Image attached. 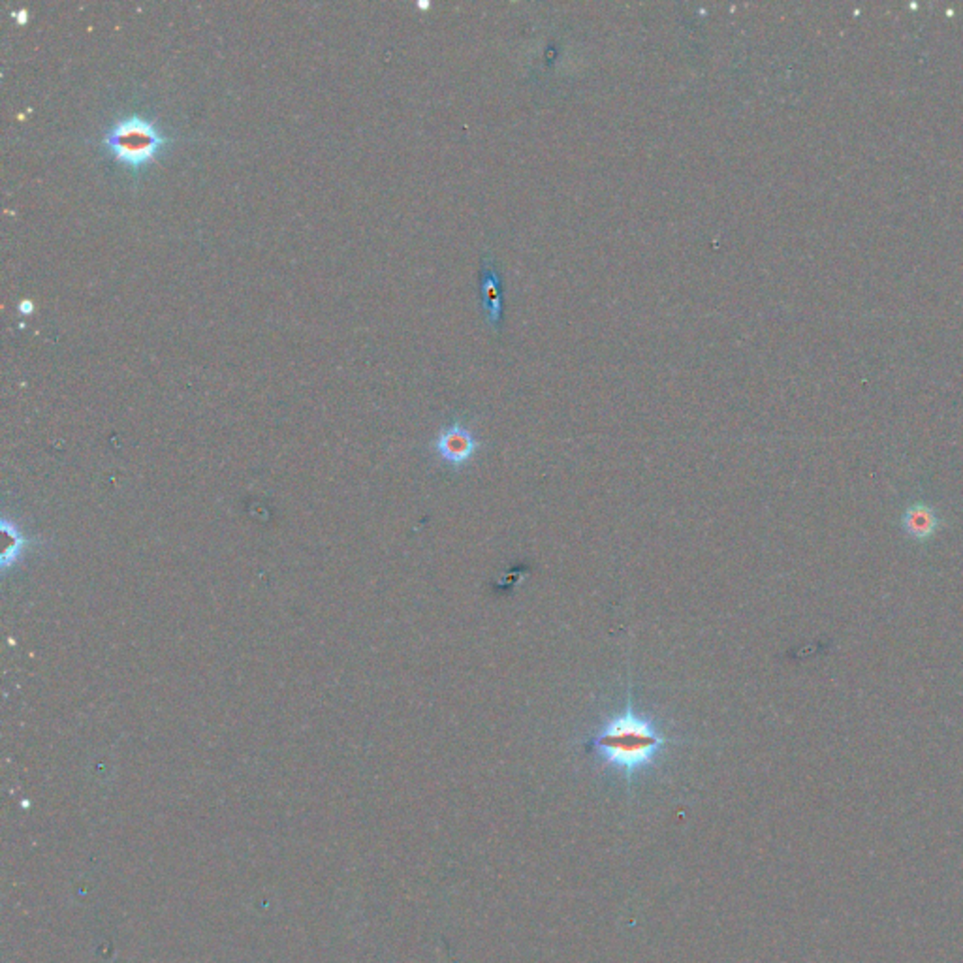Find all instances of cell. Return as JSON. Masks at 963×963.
<instances>
[{
  "mask_svg": "<svg viewBox=\"0 0 963 963\" xmlns=\"http://www.w3.org/2000/svg\"><path fill=\"white\" fill-rule=\"evenodd\" d=\"M19 311L25 312V314H27V312H32V303L27 302V300H23L22 303H19Z\"/></svg>",
  "mask_w": 963,
  "mask_h": 963,
  "instance_id": "ba28073f",
  "label": "cell"
},
{
  "mask_svg": "<svg viewBox=\"0 0 963 963\" xmlns=\"http://www.w3.org/2000/svg\"><path fill=\"white\" fill-rule=\"evenodd\" d=\"M672 741L657 719L636 712L633 687L628 685L623 707L604 717L597 732L585 741V749L608 770L631 781L653 768Z\"/></svg>",
  "mask_w": 963,
  "mask_h": 963,
  "instance_id": "6da1fadb",
  "label": "cell"
},
{
  "mask_svg": "<svg viewBox=\"0 0 963 963\" xmlns=\"http://www.w3.org/2000/svg\"><path fill=\"white\" fill-rule=\"evenodd\" d=\"M3 533H4V552H3V568H8L15 565L22 556L25 554V547L29 544V538L17 529L15 523L3 521Z\"/></svg>",
  "mask_w": 963,
  "mask_h": 963,
  "instance_id": "5b68a950",
  "label": "cell"
},
{
  "mask_svg": "<svg viewBox=\"0 0 963 963\" xmlns=\"http://www.w3.org/2000/svg\"><path fill=\"white\" fill-rule=\"evenodd\" d=\"M433 446H435L437 456L446 465L461 468L477 456V451L480 450L482 442L477 439L473 429L458 420L441 431Z\"/></svg>",
  "mask_w": 963,
  "mask_h": 963,
  "instance_id": "3957f363",
  "label": "cell"
},
{
  "mask_svg": "<svg viewBox=\"0 0 963 963\" xmlns=\"http://www.w3.org/2000/svg\"><path fill=\"white\" fill-rule=\"evenodd\" d=\"M482 293L484 305L489 314L491 322H499L501 319V279L494 267L484 269L482 277Z\"/></svg>",
  "mask_w": 963,
  "mask_h": 963,
  "instance_id": "8992f818",
  "label": "cell"
},
{
  "mask_svg": "<svg viewBox=\"0 0 963 963\" xmlns=\"http://www.w3.org/2000/svg\"><path fill=\"white\" fill-rule=\"evenodd\" d=\"M937 527L939 518L935 510L926 504H913L911 508H907L906 516H903V529L916 540L930 538L932 535H935Z\"/></svg>",
  "mask_w": 963,
  "mask_h": 963,
  "instance_id": "277c9868",
  "label": "cell"
},
{
  "mask_svg": "<svg viewBox=\"0 0 963 963\" xmlns=\"http://www.w3.org/2000/svg\"><path fill=\"white\" fill-rule=\"evenodd\" d=\"M166 144L168 137L159 127L140 115L117 121L104 137V145L115 159L132 170H140L153 162Z\"/></svg>",
  "mask_w": 963,
  "mask_h": 963,
  "instance_id": "7a4b0ae2",
  "label": "cell"
},
{
  "mask_svg": "<svg viewBox=\"0 0 963 963\" xmlns=\"http://www.w3.org/2000/svg\"><path fill=\"white\" fill-rule=\"evenodd\" d=\"M27 15H29L27 10H19L17 13H13V17L17 19V23H27V19H29Z\"/></svg>",
  "mask_w": 963,
  "mask_h": 963,
  "instance_id": "52a82bcc",
  "label": "cell"
}]
</instances>
